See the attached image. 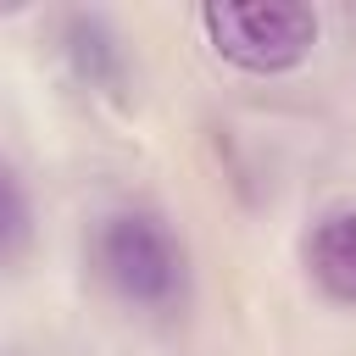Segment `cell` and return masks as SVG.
I'll list each match as a JSON object with an SVG mask.
<instances>
[{"label": "cell", "mask_w": 356, "mask_h": 356, "mask_svg": "<svg viewBox=\"0 0 356 356\" xmlns=\"http://www.w3.org/2000/svg\"><path fill=\"white\" fill-rule=\"evenodd\" d=\"M56 56L67 67V78L89 95H106V100H122L128 83H134V56H128V39L122 28L95 11V6H72L56 17Z\"/></svg>", "instance_id": "3"}, {"label": "cell", "mask_w": 356, "mask_h": 356, "mask_svg": "<svg viewBox=\"0 0 356 356\" xmlns=\"http://www.w3.org/2000/svg\"><path fill=\"white\" fill-rule=\"evenodd\" d=\"M83 250H89L95 284L122 312L150 317V323H167V317L189 312V300H195V256H189L184 228L161 206H150V200L106 206L89 222Z\"/></svg>", "instance_id": "1"}, {"label": "cell", "mask_w": 356, "mask_h": 356, "mask_svg": "<svg viewBox=\"0 0 356 356\" xmlns=\"http://www.w3.org/2000/svg\"><path fill=\"white\" fill-rule=\"evenodd\" d=\"M300 267H306V284L328 306L356 312V200L323 206L306 222V234H300Z\"/></svg>", "instance_id": "4"}, {"label": "cell", "mask_w": 356, "mask_h": 356, "mask_svg": "<svg viewBox=\"0 0 356 356\" xmlns=\"http://www.w3.org/2000/svg\"><path fill=\"white\" fill-rule=\"evenodd\" d=\"M39 239V206H33V189L22 178L17 161L0 156V273L17 267Z\"/></svg>", "instance_id": "5"}, {"label": "cell", "mask_w": 356, "mask_h": 356, "mask_svg": "<svg viewBox=\"0 0 356 356\" xmlns=\"http://www.w3.org/2000/svg\"><path fill=\"white\" fill-rule=\"evenodd\" d=\"M195 22L211 56L245 78L300 72L323 39V17L300 0H206Z\"/></svg>", "instance_id": "2"}]
</instances>
